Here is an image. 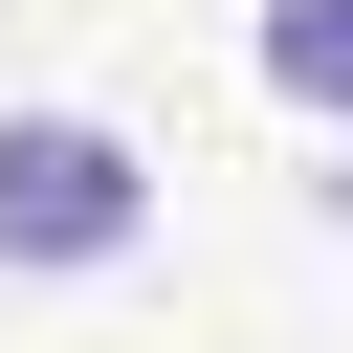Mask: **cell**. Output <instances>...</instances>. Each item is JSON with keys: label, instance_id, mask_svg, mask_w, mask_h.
<instances>
[{"label": "cell", "instance_id": "cell-1", "mask_svg": "<svg viewBox=\"0 0 353 353\" xmlns=\"http://www.w3.org/2000/svg\"><path fill=\"white\" fill-rule=\"evenodd\" d=\"M132 221H154L132 132H88V110H0V265H132Z\"/></svg>", "mask_w": 353, "mask_h": 353}, {"label": "cell", "instance_id": "cell-2", "mask_svg": "<svg viewBox=\"0 0 353 353\" xmlns=\"http://www.w3.org/2000/svg\"><path fill=\"white\" fill-rule=\"evenodd\" d=\"M265 88L287 110H353V0H265Z\"/></svg>", "mask_w": 353, "mask_h": 353}]
</instances>
